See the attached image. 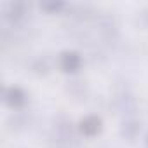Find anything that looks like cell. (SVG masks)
<instances>
[{
	"label": "cell",
	"mask_w": 148,
	"mask_h": 148,
	"mask_svg": "<svg viewBox=\"0 0 148 148\" xmlns=\"http://www.w3.org/2000/svg\"><path fill=\"white\" fill-rule=\"evenodd\" d=\"M101 127H103V122H101V119L96 117V115H87V117H84V119L80 120V124H79L80 132H82L84 136H87V138H92V136L99 134V132H101Z\"/></svg>",
	"instance_id": "cell-3"
},
{
	"label": "cell",
	"mask_w": 148,
	"mask_h": 148,
	"mask_svg": "<svg viewBox=\"0 0 148 148\" xmlns=\"http://www.w3.org/2000/svg\"><path fill=\"white\" fill-rule=\"evenodd\" d=\"M146 143H148V136H146Z\"/></svg>",
	"instance_id": "cell-6"
},
{
	"label": "cell",
	"mask_w": 148,
	"mask_h": 148,
	"mask_svg": "<svg viewBox=\"0 0 148 148\" xmlns=\"http://www.w3.org/2000/svg\"><path fill=\"white\" fill-rule=\"evenodd\" d=\"M82 66V58L77 51H64L59 56V68L64 73H75Z\"/></svg>",
	"instance_id": "cell-2"
},
{
	"label": "cell",
	"mask_w": 148,
	"mask_h": 148,
	"mask_svg": "<svg viewBox=\"0 0 148 148\" xmlns=\"http://www.w3.org/2000/svg\"><path fill=\"white\" fill-rule=\"evenodd\" d=\"M26 99H28L26 92H25L21 87H18V86H11V87H7V89L4 91V101H5V105H7L9 108H12V110L23 108V106L26 105Z\"/></svg>",
	"instance_id": "cell-1"
},
{
	"label": "cell",
	"mask_w": 148,
	"mask_h": 148,
	"mask_svg": "<svg viewBox=\"0 0 148 148\" xmlns=\"http://www.w3.org/2000/svg\"><path fill=\"white\" fill-rule=\"evenodd\" d=\"M23 14H25V9L21 4H9V7H7L9 19H19V18H23Z\"/></svg>",
	"instance_id": "cell-4"
},
{
	"label": "cell",
	"mask_w": 148,
	"mask_h": 148,
	"mask_svg": "<svg viewBox=\"0 0 148 148\" xmlns=\"http://www.w3.org/2000/svg\"><path fill=\"white\" fill-rule=\"evenodd\" d=\"M40 7L45 9V11H49V12H58V11H61L64 7V4L63 2H42Z\"/></svg>",
	"instance_id": "cell-5"
}]
</instances>
